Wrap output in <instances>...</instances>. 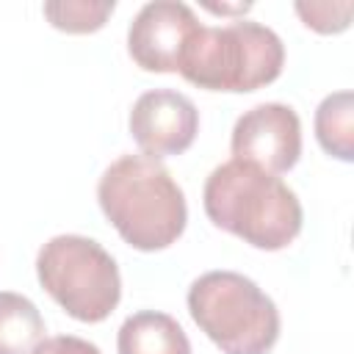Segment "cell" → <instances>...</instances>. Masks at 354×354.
<instances>
[{
	"instance_id": "1",
	"label": "cell",
	"mask_w": 354,
	"mask_h": 354,
	"mask_svg": "<svg viewBox=\"0 0 354 354\" xmlns=\"http://www.w3.org/2000/svg\"><path fill=\"white\" fill-rule=\"evenodd\" d=\"M202 207L218 230L263 252L290 246L304 221L296 191L243 160H227L207 174Z\"/></svg>"
},
{
	"instance_id": "2",
	"label": "cell",
	"mask_w": 354,
	"mask_h": 354,
	"mask_svg": "<svg viewBox=\"0 0 354 354\" xmlns=\"http://www.w3.org/2000/svg\"><path fill=\"white\" fill-rule=\"evenodd\" d=\"M97 202L119 238L138 252L169 249L188 224L183 188L147 155L116 158L97 183Z\"/></svg>"
},
{
	"instance_id": "3",
	"label": "cell",
	"mask_w": 354,
	"mask_h": 354,
	"mask_svg": "<svg viewBox=\"0 0 354 354\" xmlns=\"http://www.w3.org/2000/svg\"><path fill=\"white\" fill-rule=\"evenodd\" d=\"M282 66V39L268 25L238 19L221 28L202 25L185 50L180 75L207 91L243 94L274 83Z\"/></svg>"
},
{
	"instance_id": "4",
	"label": "cell",
	"mask_w": 354,
	"mask_h": 354,
	"mask_svg": "<svg viewBox=\"0 0 354 354\" xmlns=\"http://www.w3.org/2000/svg\"><path fill=\"white\" fill-rule=\"evenodd\" d=\"M194 324L221 354H268L279 340V310L260 285L238 271H207L185 296Z\"/></svg>"
},
{
	"instance_id": "5",
	"label": "cell",
	"mask_w": 354,
	"mask_h": 354,
	"mask_svg": "<svg viewBox=\"0 0 354 354\" xmlns=\"http://www.w3.org/2000/svg\"><path fill=\"white\" fill-rule=\"evenodd\" d=\"M39 285L80 324L105 321L122 299V274L111 252L86 235H55L36 254Z\"/></svg>"
},
{
	"instance_id": "6",
	"label": "cell",
	"mask_w": 354,
	"mask_h": 354,
	"mask_svg": "<svg viewBox=\"0 0 354 354\" xmlns=\"http://www.w3.org/2000/svg\"><path fill=\"white\" fill-rule=\"evenodd\" d=\"M232 160L252 163L268 174H282L301 155V122L285 102H260L238 116L230 136Z\"/></svg>"
},
{
	"instance_id": "7",
	"label": "cell",
	"mask_w": 354,
	"mask_h": 354,
	"mask_svg": "<svg viewBox=\"0 0 354 354\" xmlns=\"http://www.w3.org/2000/svg\"><path fill=\"white\" fill-rule=\"evenodd\" d=\"M202 22L180 0H155L138 8L127 28V53L144 72H180Z\"/></svg>"
},
{
	"instance_id": "8",
	"label": "cell",
	"mask_w": 354,
	"mask_h": 354,
	"mask_svg": "<svg viewBox=\"0 0 354 354\" xmlns=\"http://www.w3.org/2000/svg\"><path fill=\"white\" fill-rule=\"evenodd\" d=\"M127 127L141 155L160 160L183 155L194 144L199 133V111L194 100L177 88H149L133 102Z\"/></svg>"
},
{
	"instance_id": "9",
	"label": "cell",
	"mask_w": 354,
	"mask_h": 354,
	"mask_svg": "<svg viewBox=\"0 0 354 354\" xmlns=\"http://www.w3.org/2000/svg\"><path fill=\"white\" fill-rule=\"evenodd\" d=\"M119 354H191L185 329L158 310H141L124 318L116 335Z\"/></svg>"
},
{
	"instance_id": "10",
	"label": "cell",
	"mask_w": 354,
	"mask_h": 354,
	"mask_svg": "<svg viewBox=\"0 0 354 354\" xmlns=\"http://www.w3.org/2000/svg\"><path fill=\"white\" fill-rule=\"evenodd\" d=\"M44 332V318L28 296L0 290V354H33Z\"/></svg>"
},
{
	"instance_id": "11",
	"label": "cell",
	"mask_w": 354,
	"mask_h": 354,
	"mask_svg": "<svg viewBox=\"0 0 354 354\" xmlns=\"http://www.w3.org/2000/svg\"><path fill=\"white\" fill-rule=\"evenodd\" d=\"M315 138L321 149L343 163L354 160V94H326L315 108Z\"/></svg>"
},
{
	"instance_id": "12",
	"label": "cell",
	"mask_w": 354,
	"mask_h": 354,
	"mask_svg": "<svg viewBox=\"0 0 354 354\" xmlns=\"http://www.w3.org/2000/svg\"><path fill=\"white\" fill-rule=\"evenodd\" d=\"M113 0H55L44 3L41 14L55 30L64 33H94L113 14Z\"/></svg>"
},
{
	"instance_id": "13",
	"label": "cell",
	"mask_w": 354,
	"mask_h": 354,
	"mask_svg": "<svg viewBox=\"0 0 354 354\" xmlns=\"http://www.w3.org/2000/svg\"><path fill=\"white\" fill-rule=\"evenodd\" d=\"M293 11L301 17V22L315 33H340L348 28L354 3H296Z\"/></svg>"
},
{
	"instance_id": "14",
	"label": "cell",
	"mask_w": 354,
	"mask_h": 354,
	"mask_svg": "<svg viewBox=\"0 0 354 354\" xmlns=\"http://www.w3.org/2000/svg\"><path fill=\"white\" fill-rule=\"evenodd\" d=\"M33 354H102V351L77 335H55V337H44Z\"/></svg>"
},
{
	"instance_id": "15",
	"label": "cell",
	"mask_w": 354,
	"mask_h": 354,
	"mask_svg": "<svg viewBox=\"0 0 354 354\" xmlns=\"http://www.w3.org/2000/svg\"><path fill=\"white\" fill-rule=\"evenodd\" d=\"M207 11H213V14H246L249 8H252V3H238V6H218V3H202Z\"/></svg>"
}]
</instances>
